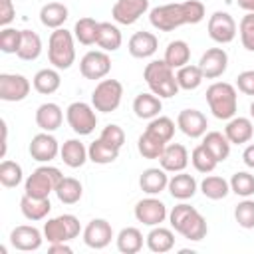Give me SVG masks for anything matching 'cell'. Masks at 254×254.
<instances>
[{
  "instance_id": "1",
  "label": "cell",
  "mask_w": 254,
  "mask_h": 254,
  "mask_svg": "<svg viewBox=\"0 0 254 254\" xmlns=\"http://www.w3.org/2000/svg\"><path fill=\"white\" fill-rule=\"evenodd\" d=\"M169 220H171V226L175 228V232L183 234L187 240H192V242L202 240L208 232L204 216L194 206H190L187 202L173 206V210L169 212Z\"/></svg>"
},
{
  "instance_id": "2",
  "label": "cell",
  "mask_w": 254,
  "mask_h": 254,
  "mask_svg": "<svg viewBox=\"0 0 254 254\" xmlns=\"http://www.w3.org/2000/svg\"><path fill=\"white\" fill-rule=\"evenodd\" d=\"M143 77L149 85V89L159 95L161 99L163 97H173L177 95V91L181 89L179 83H177V73L175 69L165 62V60H153L145 65V71H143Z\"/></svg>"
},
{
  "instance_id": "3",
  "label": "cell",
  "mask_w": 254,
  "mask_h": 254,
  "mask_svg": "<svg viewBox=\"0 0 254 254\" xmlns=\"http://www.w3.org/2000/svg\"><path fill=\"white\" fill-rule=\"evenodd\" d=\"M206 103L216 119L228 121L236 115L238 109V93L232 83L226 81H214L206 89Z\"/></svg>"
},
{
  "instance_id": "4",
  "label": "cell",
  "mask_w": 254,
  "mask_h": 254,
  "mask_svg": "<svg viewBox=\"0 0 254 254\" xmlns=\"http://www.w3.org/2000/svg\"><path fill=\"white\" fill-rule=\"evenodd\" d=\"M73 34L65 28H58L50 34L48 40V60L56 69H69L75 62V44Z\"/></svg>"
},
{
  "instance_id": "5",
  "label": "cell",
  "mask_w": 254,
  "mask_h": 254,
  "mask_svg": "<svg viewBox=\"0 0 254 254\" xmlns=\"http://www.w3.org/2000/svg\"><path fill=\"white\" fill-rule=\"evenodd\" d=\"M62 179H64V175L58 167L42 165L26 179L24 192L30 196H36V198H48L50 192H56V187L60 185Z\"/></svg>"
},
{
  "instance_id": "6",
  "label": "cell",
  "mask_w": 254,
  "mask_h": 254,
  "mask_svg": "<svg viewBox=\"0 0 254 254\" xmlns=\"http://www.w3.org/2000/svg\"><path fill=\"white\" fill-rule=\"evenodd\" d=\"M81 232V224L77 220V216L73 214H60L54 218H48V222H44V238L54 244V242H69L73 238H77Z\"/></svg>"
},
{
  "instance_id": "7",
  "label": "cell",
  "mask_w": 254,
  "mask_h": 254,
  "mask_svg": "<svg viewBox=\"0 0 254 254\" xmlns=\"http://www.w3.org/2000/svg\"><path fill=\"white\" fill-rule=\"evenodd\" d=\"M123 97V85L117 79H101L93 93H91V105L95 107V111L101 113H111L119 107Z\"/></svg>"
},
{
  "instance_id": "8",
  "label": "cell",
  "mask_w": 254,
  "mask_h": 254,
  "mask_svg": "<svg viewBox=\"0 0 254 254\" xmlns=\"http://www.w3.org/2000/svg\"><path fill=\"white\" fill-rule=\"evenodd\" d=\"M65 119H67V125L77 135H89V133H93V129L97 125L95 107L85 101H73L71 105H67Z\"/></svg>"
},
{
  "instance_id": "9",
  "label": "cell",
  "mask_w": 254,
  "mask_h": 254,
  "mask_svg": "<svg viewBox=\"0 0 254 254\" xmlns=\"http://www.w3.org/2000/svg\"><path fill=\"white\" fill-rule=\"evenodd\" d=\"M149 20L153 24V28L161 30V32H173L175 28L187 24V18H185V12H183V2L177 4H163V6H157L149 12Z\"/></svg>"
},
{
  "instance_id": "10",
  "label": "cell",
  "mask_w": 254,
  "mask_h": 254,
  "mask_svg": "<svg viewBox=\"0 0 254 254\" xmlns=\"http://www.w3.org/2000/svg\"><path fill=\"white\" fill-rule=\"evenodd\" d=\"M79 71L85 79H103L111 71V58L103 50H91L81 58Z\"/></svg>"
},
{
  "instance_id": "11",
  "label": "cell",
  "mask_w": 254,
  "mask_h": 254,
  "mask_svg": "<svg viewBox=\"0 0 254 254\" xmlns=\"http://www.w3.org/2000/svg\"><path fill=\"white\" fill-rule=\"evenodd\" d=\"M208 36L216 44H230L236 38V22L228 12H214L208 18Z\"/></svg>"
},
{
  "instance_id": "12",
  "label": "cell",
  "mask_w": 254,
  "mask_h": 254,
  "mask_svg": "<svg viewBox=\"0 0 254 254\" xmlns=\"http://www.w3.org/2000/svg\"><path fill=\"white\" fill-rule=\"evenodd\" d=\"M30 79L22 73H0V99L22 101L30 93Z\"/></svg>"
},
{
  "instance_id": "13",
  "label": "cell",
  "mask_w": 254,
  "mask_h": 254,
  "mask_svg": "<svg viewBox=\"0 0 254 254\" xmlns=\"http://www.w3.org/2000/svg\"><path fill=\"white\" fill-rule=\"evenodd\" d=\"M167 216H169V212H167L165 202L155 198L153 194L149 198H141L135 204V218L147 226H159L161 222H165Z\"/></svg>"
},
{
  "instance_id": "14",
  "label": "cell",
  "mask_w": 254,
  "mask_h": 254,
  "mask_svg": "<svg viewBox=\"0 0 254 254\" xmlns=\"http://www.w3.org/2000/svg\"><path fill=\"white\" fill-rule=\"evenodd\" d=\"M28 151H30V155H32L34 161H38V163H50V161H54L60 155V143H58V139L52 133L42 131V133H38V135L32 137Z\"/></svg>"
},
{
  "instance_id": "15",
  "label": "cell",
  "mask_w": 254,
  "mask_h": 254,
  "mask_svg": "<svg viewBox=\"0 0 254 254\" xmlns=\"http://www.w3.org/2000/svg\"><path fill=\"white\" fill-rule=\"evenodd\" d=\"M111 238H113V228L105 218H93L83 228V242L93 250H101L109 246Z\"/></svg>"
},
{
  "instance_id": "16",
  "label": "cell",
  "mask_w": 254,
  "mask_h": 254,
  "mask_svg": "<svg viewBox=\"0 0 254 254\" xmlns=\"http://www.w3.org/2000/svg\"><path fill=\"white\" fill-rule=\"evenodd\" d=\"M149 10V0H117L111 8V16L117 24L131 26Z\"/></svg>"
},
{
  "instance_id": "17",
  "label": "cell",
  "mask_w": 254,
  "mask_h": 254,
  "mask_svg": "<svg viewBox=\"0 0 254 254\" xmlns=\"http://www.w3.org/2000/svg\"><path fill=\"white\" fill-rule=\"evenodd\" d=\"M198 67L204 75V79H216L220 77L228 67V54L222 48H208L198 62Z\"/></svg>"
},
{
  "instance_id": "18",
  "label": "cell",
  "mask_w": 254,
  "mask_h": 254,
  "mask_svg": "<svg viewBox=\"0 0 254 254\" xmlns=\"http://www.w3.org/2000/svg\"><path fill=\"white\" fill-rule=\"evenodd\" d=\"M177 127L190 139H198L206 133V127H208V121L204 117L202 111L198 109H183L179 115H177Z\"/></svg>"
},
{
  "instance_id": "19",
  "label": "cell",
  "mask_w": 254,
  "mask_h": 254,
  "mask_svg": "<svg viewBox=\"0 0 254 254\" xmlns=\"http://www.w3.org/2000/svg\"><path fill=\"white\" fill-rule=\"evenodd\" d=\"M42 232L36 226L20 224L10 232V244L20 252H32L42 246Z\"/></svg>"
},
{
  "instance_id": "20",
  "label": "cell",
  "mask_w": 254,
  "mask_h": 254,
  "mask_svg": "<svg viewBox=\"0 0 254 254\" xmlns=\"http://www.w3.org/2000/svg\"><path fill=\"white\" fill-rule=\"evenodd\" d=\"M159 163L161 167L167 171V173H181L187 169L189 165V151L185 145L181 143H171V145H165V151L163 155L159 157Z\"/></svg>"
},
{
  "instance_id": "21",
  "label": "cell",
  "mask_w": 254,
  "mask_h": 254,
  "mask_svg": "<svg viewBox=\"0 0 254 254\" xmlns=\"http://www.w3.org/2000/svg\"><path fill=\"white\" fill-rule=\"evenodd\" d=\"M159 48V38L153 34V32H135L131 38H129V44H127V50L133 58H139V60H145V58H151Z\"/></svg>"
},
{
  "instance_id": "22",
  "label": "cell",
  "mask_w": 254,
  "mask_h": 254,
  "mask_svg": "<svg viewBox=\"0 0 254 254\" xmlns=\"http://www.w3.org/2000/svg\"><path fill=\"white\" fill-rule=\"evenodd\" d=\"M224 135H226V139L230 141V143H234V145H242V143H248L250 139H252V135H254V123H252V119H248V117H232V119H228V123H226V127H224Z\"/></svg>"
},
{
  "instance_id": "23",
  "label": "cell",
  "mask_w": 254,
  "mask_h": 254,
  "mask_svg": "<svg viewBox=\"0 0 254 254\" xmlns=\"http://www.w3.org/2000/svg\"><path fill=\"white\" fill-rule=\"evenodd\" d=\"M64 121V111L58 103H42L38 109H36V125L42 129V131H56Z\"/></svg>"
},
{
  "instance_id": "24",
  "label": "cell",
  "mask_w": 254,
  "mask_h": 254,
  "mask_svg": "<svg viewBox=\"0 0 254 254\" xmlns=\"http://www.w3.org/2000/svg\"><path fill=\"white\" fill-rule=\"evenodd\" d=\"M167 185H169V175H167V171L163 167L161 169L159 167L145 169L141 173V177H139V187L147 194H159V192H163L167 189Z\"/></svg>"
},
{
  "instance_id": "25",
  "label": "cell",
  "mask_w": 254,
  "mask_h": 254,
  "mask_svg": "<svg viewBox=\"0 0 254 254\" xmlns=\"http://www.w3.org/2000/svg\"><path fill=\"white\" fill-rule=\"evenodd\" d=\"M169 192L173 198L177 200H187V198H192L194 192H196V181L192 175L181 171V173H175L171 179H169V185H167Z\"/></svg>"
},
{
  "instance_id": "26",
  "label": "cell",
  "mask_w": 254,
  "mask_h": 254,
  "mask_svg": "<svg viewBox=\"0 0 254 254\" xmlns=\"http://www.w3.org/2000/svg\"><path fill=\"white\" fill-rule=\"evenodd\" d=\"M60 157H62L64 165H67L69 169H79L89 159L87 149L79 139H67L60 147Z\"/></svg>"
},
{
  "instance_id": "27",
  "label": "cell",
  "mask_w": 254,
  "mask_h": 254,
  "mask_svg": "<svg viewBox=\"0 0 254 254\" xmlns=\"http://www.w3.org/2000/svg\"><path fill=\"white\" fill-rule=\"evenodd\" d=\"M20 210H22V214H24L28 220H32V222L44 220V218L50 214V210H52L50 196H48V198H36V196H30V194L24 192V196L20 198Z\"/></svg>"
},
{
  "instance_id": "28",
  "label": "cell",
  "mask_w": 254,
  "mask_h": 254,
  "mask_svg": "<svg viewBox=\"0 0 254 254\" xmlns=\"http://www.w3.org/2000/svg\"><path fill=\"white\" fill-rule=\"evenodd\" d=\"M163 109V103H161V97L155 95L153 91L151 93H139L135 99H133V111L139 119H155Z\"/></svg>"
},
{
  "instance_id": "29",
  "label": "cell",
  "mask_w": 254,
  "mask_h": 254,
  "mask_svg": "<svg viewBox=\"0 0 254 254\" xmlns=\"http://www.w3.org/2000/svg\"><path fill=\"white\" fill-rule=\"evenodd\" d=\"M67 6L62 4V2H48L42 6L40 10V22L46 26V28H52V30H58L64 26V22L67 20Z\"/></svg>"
},
{
  "instance_id": "30",
  "label": "cell",
  "mask_w": 254,
  "mask_h": 254,
  "mask_svg": "<svg viewBox=\"0 0 254 254\" xmlns=\"http://www.w3.org/2000/svg\"><path fill=\"white\" fill-rule=\"evenodd\" d=\"M147 238V246L151 252H157V254H163V252H169L173 246H175V234L171 228H165V226H153L151 232L145 236Z\"/></svg>"
},
{
  "instance_id": "31",
  "label": "cell",
  "mask_w": 254,
  "mask_h": 254,
  "mask_svg": "<svg viewBox=\"0 0 254 254\" xmlns=\"http://www.w3.org/2000/svg\"><path fill=\"white\" fill-rule=\"evenodd\" d=\"M163 60L173 69H179V67L187 65L189 60H190V48H189V44L185 40H173V42H169L167 48H165V58Z\"/></svg>"
},
{
  "instance_id": "32",
  "label": "cell",
  "mask_w": 254,
  "mask_h": 254,
  "mask_svg": "<svg viewBox=\"0 0 254 254\" xmlns=\"http://www.w3.org/2000/svg\"><path fill=\"white\" fill-rule=\"evenodd\" d=\"M117 250L123 252V254H137L141 248H143V234L139 228L135 226H127V228H121L117 238Z\"/></svg>"
},
{
  "instance_id": "33",
  "label": "cell",
  "mask_w": 254,
  "mask_h": 254,
  "mask_svg": "<svg viewBox=\"0 0 254 254\" xmlns=\"http://www.w3.org/2000/svg\"><path fill=\"white\" fill-rule=\"evenodd\" d=\"M123 36L119 28L111 22H99V32H97V46L103 52H115L121 48Z\"/></svg>"
},
{
  "instance_id": "34",
  "label": "cell",
  "mask_w": 254,
  "mask_h": 254,
  "mask_svg": "<svg viewBox=\"0 0 254 254\" xmlns=\"http://www.w3.org/2000/svg\"><path fill=\"white\" fill-rule=\"evenodd\" d=\"M32 83H34V89H36L38 93L50 95V93H54V91L60 89L62 77H60V73H58L56 67H54V69H52V67H44V69H40V71L34 75Z\"/></svg>"
},
{
  "instance_id": "35",
  "label": "cell",
  "mask_w": 254,
  "mask_h": 254,
  "mask_svg": "<svg viewBox=\"0 0 254 254\" xmlns=\"http://www.w3.org/2000/svg\"><path fill=\"white\" fill-rule=\"evenodd\" d=\"M202 145L218 159V163L220 161H226L228 159V155H230V141L226 139V135L224 133H220V131H208V133H204L202 135Z\"/></svg>"
},
{
  "instance_id": "36",
  "label": "cell",
  "mask_w": 254,
  "mask_h": 254,
  "mask_svg": "<svg viewBox=\"0 0 254 254\" xmlns=\"http://www.w3.org/2000/svg\"><path fill=\"white\" fill-rule=\"evenodd\" d=\"M42 54V40L36 32L32 30H22V42H20V48H18V58L24 60V62H34L38 60Z\"/></svg>"
},
{
  "instance_id": "37",
  "label": "cell",
  "mask_w": 254,
  "mask_h": 254,
  "mask_svg": "<svg viewBox=\"0 0 254 254\" xmlns=\"http://www.w3.org/2000/svg\"><path fill=\"white\" fill-rule=\"evenodd\" d=\"M87 155H89V161L95 163V165H107V163H113L117 157H119V149L105 143L103 139H95L89 147H87Z\"/></svg>"
},
{
  "instance_id": "38",
  "label": "cell",
  "mask_w": 254,
  "mask_h": 254,
  "mask_svg": "<svg viewBox=\"0 0 254 254\" xmlns=\"http://www.w3.org/2000/svg\"><path fill=\"white\" fill-rule=\"evenodd\" d=\"M81 194H83L81 183L77 179H73V177H64L60 181V185L56 187V196L64 204H75V202H79Z\"/></svg>"
},
{
  "instance_id": "39",
  "label": "cell",
  "mask_w": 254,
  "mask_h": 254,
  "mask_svg": "<svg viewBox=\"0 0 254 254\" xmlns=\"http://www.w3.org/2000/svg\"><path fill=\"white\" fill-rule=\"evenodd\" d=\"M200 190L210 200H220L230 192V183L218 175H208L200 183Z\"/></svg>"
},
{
  "instance_id": "40",
  "label": "cell",
  "mask_w": 254,
  "mask_h": 254,
  "mask_svg": "<svg viewBox=\"0 0 254 254\" xmlns=\"http://www.w3.org/2000/svg\"><path fill=\"white\" fill-rule=\"evenodd\" d=\"M97 32H99V22L85 16V18H79L75 22V28H73V36L79 44L83 46H91V44H97Z\"/></svg>"
},
{
  "instance_id": "41",
  "label": "cell",
  "mask_w": 254,
  "mask_h": 254,
  "mask_svg": "<svg viewBox=\"0 0 254 254\" xmlns=\"http://www.w3.org/2000/svg\"><path fill=\"white\" fill-rule=\"evenodd\" d=\"M190 163H192V167L198 171V173H212L214 169H216V165H218V159L200 143V145H196L194 149H192V153H190Z\"/></svg>"
},
{
  "instance_id": "42",
  "label": "cell",
  "mask_w": 254,
  "mask_h": 254,
  "mask_svg": "<svg viewBox=\"0 0 254 254\" xmlns=\"http://www.w3.org/2000/svg\"><path fill=\"white\" fill-rule=\"evenodd\" d=\"M202 79H204V75H202V71H200L198 65L187 64V65H183V67L177 69V83H179L181 89H187V91L196 89L202 83Z\"/></svg>"
},
{
  "instance_id": "43",
  "label": "cell",
  "mask_w": 254,
  "mask_h": 254,
  "mask_svg": "<svg viewBox=\"0 0 254 254\" xmlns=\"http://www.w3.org/2000/svg\"><path fill=\"white\" fill-rule=\"evenodd\" d=\"M165 145H167L165 141L151 135L149 131H145L137 141V149H139L141 157H145V159H159L165 151Z\"/></svg>"
},
{
  "instance_id": "44",
  "label": "cell",
  "mask_w": 254,
  "mask_h": 254,
  "mask_svg": "<svg viewBox=\"0 0 254 254\" xmlns=\"http://www.w3.org/2000/svg\"><path fill=\"white\" fill-rule=\"evenodd\" d=\"M145 131H149L151 135H155V137H159L161 141L169 143V141L173 139V135H175V121H173L171 117L157 115L155 119L149 121V125H147Z\"/></svg>"
},
{
  "instance_id": "45",
  "label": "cell",
  "mask_w": 254,
  "mask_h": 254,
  "mask_svg": "<svg viewBox=\"0 0 254 254\" xmlns=\"http://www.w3.org/2000/svg\"><path fill=\"white\" fill-rule=\"evenodd\" d=\"M22 177H24L22 167H20L16 161L4 159V161L0 163V183H2V187L14 189V187H18V185L22 183Z\"/></svg>"
},
{
  "instance_id": "46",
  "label": "cell",
  "mask_w": 254,
  "mask_h": 254,
  "mask_svg": "<svg viewBox=\"0 0 254 254\" xmlns=\"http://www.w3.org/2000/svg\"><path fill=\"white\" fill-rule=\"evenodd\" d=\"M230 190L238 196H252L254 194V175H250L248 171H238L232 175L230 179Z\"/></svg>"
},
{
  "instance_id": "47",
  "label": "cell",
  "mask_w": 254,
  "mask_h": 254,
  "mask_svg": "<svg viewBox=\"0 0 254 254\" xmlns=\"http://www.w3.org/2000/svg\"><path fill=\"white\" fill-rule=\"evenodd\" d=\"M20 42H22V30L8 28V26L2 28V32H0V50L4 54H18Z\"/></svg>"
},
{
  "instance_id": "48",
  "label": "cell",
  "mask_w": 254,
  "mask_h": 254,
  "mask_svg": "<svg viewBox=\"0 0 254 254\" xmlns=\"http://www.w3.org/2000/svg\"><path fill=\"white\" fill-rule=\"evenodd\" d=\"M234 218H236L238 226H242L246 230L254 228V200L244 198L242 202H238L234 208Z\"/></svg>"
},
{
  "instance_id": "49",
  "label": "cell",
  "mask_w": 254,
  "mask_h": 254,
  "mask_svg": "<svg viewBox=\"0 0 254 254\" xmlns=\"http://www.w3.org/2000/svg\"><path fill=\"white\" fill-rule=\"evenodd\" d=\"M238 32H240L242 46L248 52H254V12H248L246 16H242L240 26H238Z\"/></svg>"
},
{
  "instance_id": "50",
  "label": "cell",
  "mask_w": 254,
  "mask_h": 254,
  "mask_svg": "<svg viewBox=\"0 0 254 254\" xmlns=\"http://www.w3.org/2000/svg\"><path fill=\"white\" fill-rule=\"evenodd\" d=\"M99 139H103L105 143H109V145H113V147L121 149V147H123V143H125V131H123L119 125L109 123V125H105V127H103V131H101Z\"/></svg>"
},
{
  "instance_id": "51",
  "label": "cell",
  "mask_w": 254,
  "mask_h": 254,
  "mask_svg": "<svg viewBox=\"0 0 254 254\" xmlns=\"http://www.w3.org/2000/svg\"><path fill=\"white\" fill-rule=\"evenodd\" d=\"M183 12L187 18V24H198L204 18V4L198 0H187L183 2Z\"/></svg>"
},
{
  "instance_id": "52",
  "label": "cell",
  "mask_w": 254,
  "mask_h": 254,
  "mask_svg": "<svg viewBox=\"0 0 254 254\" xmlns=\"http://www.w3.org/2000/svg\"><path fill=\"white\" fill-rule=\"evenodd\" d=\"M236 87L246 95H254V69L240 71L236 77Z\"/></svg>"
},
{
  "instance_id": "53",
  "label": "cell",
  "mask_w": 254,
  "mask_h": 254,
  "mask_svg": "<svg viewBox=\"0 0 254 254\" xmlns=\"http://www.w3.org/2000/svg\"><path fill=\"white\" fill-rule=\"evenodd\" d=\"M16 18V8L12 0H0V26H8Z\"/></svg>"
},
{
  "instance_id": "54",
  "label": "cell",
  "mask_w": 254,
  "mask_h": 254,
  "mask_svg": "<svg viewBox=\"0 0 254 254\" xmlns=\"http://www.w3.org/2000/svg\"><path fill=\"white\" fill-rule=\"evenodd\" d=\"M242 161H244L246 167L254 169V143H250V145L244 149V153H242Z\"/></svg>"
},
{
  "instance_id": "55",
  "label": "cell",
  "mask_w": 254,
  "mask_h": 254,
  "mask_svg": "<svg viewBox=\"0 0 254 254\" xmlns=\"http://www.w3.org/2000/svg\"><path fill=\"white\" fill-rule=\"evenodd\" d=\"M48 252H50V254H56V252H62V254H71V248L67 246V242H54V244H50Z\"/></svg>"
},
{
  "instance_id": "56",
  "label": "cell",
  "mask_w": 254,
  "mask_h": 254,
  "mask_svg": "<svg viewBox=\"0 0 254 254\" xmlns=\"http://www.w3.org/2000/svg\"><path fill=\"white\" fill-rule=\"evenodd\" d=\"M0 127H2V151H0V157L4 159L6 157V149H8V125H6L4 119L0 121Z\"/></svg>"
},
{
  "instance_id": "57",
  "label": "cell",
  "mask_w": 254,
  "mask_h": 254,
  "mask_svg": "<svg viewBox=\"0 0 254 254\" xmlns=\"http://www.w3.org/2000/svg\"><path fill=\"white\" fill-rule=\"evenodd\" d=\"M236 4L242 8V10H246V12H252V6H254V0H236Z\"/></svg>"
},
{
  "instance_id": "58",
  "label": "cell",
  "mask_w": 254,
  "mask_h": 254,
  "mask_svg": "<svg viewBox=\"0 0 254 254\" xmlns=\"http://www.w3.org/2000/svg\"><path fill=\"white\" fill-rule=\"evenodd\" d=\"M250 117H252V119H254V101H252V103H250Z\"/></svg>"
},
{
  "instance_id": "59",
  "label": "cell",
  "mask_w": 254,
  "mask_h": 254,
  "mask_svg": "<svg viewBox=\"0 0 254 254\" xmlns=\"http://www.w3.org/2000/svg\"><path fill=\"white\" fill-rule=\"evenodd\" d=\"M252 12H254V6H252Z\"/></svg>"
}]
</instances>
